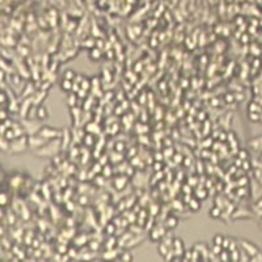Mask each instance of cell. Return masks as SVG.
Here are the masks:
<instances>
[{
    "label": "cell",
    "mask_w": 262,
    "mask_h": 262,
    "mask_svg": "<svg viewBox=\"0 0 262 262\" xmlns=\"http://www.w3.org/2000/svg\"><path fill=\"white\" fill-rule=\"evenodd\" d=\"M29 143L28 142V139H23L21 140V138H16L13 139V140H11V146H9V152L11 153H20V152H24L25 150H26V144Z\"/></svg>",
    "instance_id": "obj_1"
},
{
    "label": "cell",
    "mask_w": 262,
    "mask_h": 262,
    "mask_svg": "<svg viewBox=\"0 0 262 262\" xmlns=\"http://www.w3.org/2000/svg\"><path fill=\"white\" fill-rule=\"evenodd\" d=\"M239 248H241L242 250H245L247 253L250 255V258L253 257L254 254H257L260 252V249L255 247L254 244H252L250 241H247V240H240L239 241Z\"/></svg>",
    "instance_id": "obj_2"
},
{
    "label": "cell",
    "mask_w": 262,
    "mask_h": 262,
    "mask_svg": "<svg viewBox=\"0 0 262 262\" xmlns=\"http://www.w3.org/2000/svg\"><path fill=\"white\" fill-rule=\"evenodd\" d=\"M39 135L41 136H43L45 139H55V138H59L61 136V131L56 130V128H51L49 127V126H46V127H42L39 130Z\"/></svg>",
    "instance_id": "obj_3"
},
{
    "label": "cell",
    "mask_w": 262,
    "mask_h": 262,
    "mask_svg": "<svg viewBox=\"0 0 262 262\" xmlns=\"http://www.w3.org/2000/svg\"><path fill=\"white\" fill-rule=\"evenodd\" d=\"M172 250L174 254H184L185 252V247H184V242H182L181 239L176 237L173 239V242H172Z\"/></svg>",
    "instance_id": "obj_4"
},
{
    "label": "cell",
    "mask_w": 262,
    "mask_h": 262,
    "mask_svg": "<svg viewBox=\"0 0 262 262\" xmlns=\"http://www.w3.org/2000/svg\"><path fill=\"white\" fill-rule=\"evenodd\" d=\"M28 142H29V146L36 147V148L42 147V146H45V144L47 143V140L43 136H31V138L28 139Z\"/></svg>",
    "instance_id": "obj_5"
},
{
    "label": "cell",
    "mask_w": 262,
    "mask_h": 262,
    "mask_svg": "<svg viewBox=\"0 0 262 262\" xmlns=\"http://www.w3.org/2000/svg\"><path fill=\"white\" fill-rule=\"evenodd\" d=\"M36 115H37V118L38 119H46L47 117H49V112H47V109H46V106H43V105H39V106H37V109H36Z\"/></svg>",
    "instance_id": "obj_6"
},
{
    "label": "cell",
    "mask_w": 262,
    "mask_h": 262,
    "mask_svg": "<svg viewBox=\"0 0 262 262\" xmlns=\"http://www.w3.org/2000/svg\"><path fill=\"white\" fill-rule=\"evenodd\" d=\"M222 208H220L219 206H212L210 208V212H208V215H210V217H212V219H219L220 216H222Z\"/></svg>",
    "instance_id": "obj_7"
},
{
    "label": "cell",
    "mask_w": 262,
    "mask_h": 262,
    "mask_svg": "<svg viewBox=\"0 0 262 262\" xmlns=\"http://www.w3.org/2000/svg\"><path fill=\"white\" fill-rule=\"evenodd\" d=\"M177 224H178V219L176 216H168L166 217V220H165V226H166V228H169V229H174L176 227H177Z\"/></svg>",
    "instance_id": "obj_8"
},
{
    "label": "cell",
    "mask_w": 262,
    "mask_h": 262,
    "mask_svg": "<svg viewBox=\"0 0 262 262\" xmlns=\"http://www.w3.org/2000/svg\"><path fill=\"white\" fill-rule=\"evenodd\" d=\"M61 88L64 92H69V90L72 89V80H68V79L63 77V80L61 81Z\"/></svg>",
    "instance_id": "obj_9"
},
{
    "label": "cell",
    "mask_w": 262,
    "mask_h": 262,
    "mask_svg": "<svg viewBox=\"0 0 262 262\" xmlns=\"http://www.w3.org/2000/svg\"><path fill=\"white\" fill-rule=\"evenodd\" d=\"M160 239H161V232L157 231V229H152V231L150 232V240L151 241H160Z\"/></svg>",
    "instance_id": "obj_10"
},
{
    "label": "cell",
    "mask_w": 262,
    "mask_h": 262,
    "mask_svg": "<svg viewBox=\"0 0 262 262\" xmlns=\"http://www.w3.org/2000/svg\"><path fill=\"white\" fill-rule=\"evenodd\" d=\"M119 260H122V261H132L134 260V257H132V254L130 253V252H122L121 254H119Z\"/></svg>",
    "instance_id": "obj_11"
},
{
    "label": "cell",
    "mask_w": 262,
    "mask_h": 262,
    "mask_svg": "<svg viewBox=\"0 0 262 262\" xmlns=\"http://www.w3.org/2000/svg\"><path fill=\"white\" fill-rule=\"evenodd\" d=\"M223 241H224V236L220 235V233L215 235L212 239V244H215V245H222L223 247Z\"/></svg>",
    "instance_id": "obj_12"
},
{
    "label": "cell",
    "mask_w": 262,
    "mask_h": 262,
    "mask_svg": "<svg viewBox=\"0 0 262 262\" xmlns=\"http://www.w3.org/2000/svg\"><path fill=\"white\" fill-rule=\"evenodd\" d=\"M189 206H190V208L193 211H198L201 208V203L198 199H191L190 202H189Z\"/></svg>",
    "instance_id": "obj_13"
},
{
    "label": "cell",
    "mask_w": 262,
    "mask_h": 262,
    "mask_svg": "<svg viewBox=\"0 0 262 262\" xmlns=\"http://www.w3.org/2000/svg\"><path fill=\"white\" fill-rule=\"evenodd\" d=\"M231 261H240V248L231 250Z\"/></svg>",
    "instance_id": "obj_14"
},
{
    "label": "cell",
    "mask_w": 262,
    "mask_h": 262,
    "mask_svg": "<svg viewBox=\"0 0 262 262\" xmlns=\"http://www.w3.org/2000/svg\"><path fill=\"white\" fill-rule=\"evenodd\" d=\"M223 249H224V248L222 247V245H215V244H212V248H211V253L215 254V255H219L220 253H222Z\"/></svg>",
    "instance_id": "obj_15"
},
{
    "label": "cell",
    "mask_w": 262,
    "mask_h": 262,
    "mask_svg": "<svg viewBox=\"0 0 262 262\" xmlns=\"http://www.w3.org/2000/svg\"><path fill=\"white\" fill-rule=\"evenodd\" d=\"M191 258H193V249L185 250L184 254H182V261H191Z\"/></svg>",
    "instance_id": "obj_16"
},
{
    "label": "cell",
    "mask_w": 262,
    "mask_h": 262,
    "mask_svg": "<svg viewBox=\"0 0 262 262\" xmlns=\"http://www.w3.org/2000/svg\"><path fill=\"white\" fill-rule=\"evenodd\" d=\"M75 76H76V74H75L74 71H71V69H67V71L64 72V75H63V77L68 79V80H74Z\"/></svg>",
    "instance_id": "obj_17"
},
{
    "label": "cell",
    "mask_w": 262,
    "mask_h": 262,
    "mask_svg": "<svg viewBox=\"0 0 262 262\" xmlns=\"http://www.w3.org/2000/svg\"><path fill=\"white\" fill-rule=\"evenodd\" d=\"M249 119L253 122H258L260 121V113L257 112H249Z\"/></svg>",
    "instance_id": "obj_18"
},
{
    "label": "cell",
    "mask_w": 262,
    "mask_h": 262,
    "mask_svg": "<svg viewBox=\"0 0 262 262\" xmlns=\"http://www.w3.org/2000/svg\"><path fill=\"white\" fill-rule=\"evenodd\" d=\"M250 261L252 262H262V252L260 250L257 254H254L253 257L250 258Z\"/></svg>",
    "instance_id": "obj_19"
},
{
    "label": "cell",
    "mask_w": 262,
    "mask_h": 262,
    "mask_svg": "<svg viewBox=\"0 0 262 262\" xmlns=\"http://www.w3.org/2000/svg\"><path fill=\"white\" fill-rule=\"evenodd\" d=\"M99 53H100V51H99L97 49H96V50H92V53H90V59H96V61H97V59H100L101 54H99Z\"/></svg>",
    "instance_id": "obj_20"
},
{
    "label": "cell",
    "mask_w": 262,
    "mask_h": 262,
    "mask_svg": "<svg viewBox=\"0 0 262 262\" xmlns=\"http://www.w3.org/2000/svg\"><path fill=\"white\" fill-rule=\"evenodd\" d=\"M106 231H108L109 235H112V233L115 231V226H114L113 223H109V224H108V227H106Z\"/></svg>",
    "instance_id": "obj_21"
},
{
    "label": "cell",
    "mask_w": 262,
    "mask_h": 262,
    "mask_svg": "<svg viewBox=\"0 0 262 262\" xmlns=\"http://www.w3.org/2000/svg\"><path fill=\"white\" fill-rule=\"evenodd\" d=\"M249 112H257V113H260V108L257 106V104H250V106H249Z\"/></svg>",
    "instance_id": "obj_22"
},
{
    "label": "cell",
    "mask_w": 262,
    "mask_h": 262,
    "mask_svg": "<svg viewBox=\"0 0 262 262\" xmlns=\"http://www.w3.org/2000/svg\"><path fill=\"white\" fill-rule=\"evenodd\" d=\"M114 245H115L114 237H110V239H109V242H108V244H106V248H108V249H112L113 247H114Z\"/></svg>",
    "instance_id": "obj_23"
},
{
    "label": "cell",
    "mask_w": 262,
    "mask_h": 262,
    "mask_svg": "<svg viewBox=\"0 0 262 262\" xmlns=\"http://www.w3.org/2000/svg\"><path fill=\"white\" fill-rule=\"evenodd\" d=\"M229 242H231V239H229V237H224V241H223V248H224V249H228V247H229Z\"/></svg>",
    "instance_id": "obj_24"
},
{
    "label": "cell",
    "mask_w": 262,
    "mask_h": 262,
    "mask_svg": "<svg viewBox=\"0 0 262 262\" xmlns=\"http://www.w3.org/2000/svg\"><path fill=\"white\" fill-rule=\"evenodd\" d=\"M0 114H1V122H4V121H7V118H8V115H7V112H5V109L3 108L1 109V113H0Z\"/></svg>",
    "instance_id": "obj_25"
},
{
    "label": "cell",
    "mask_w": 262,
    "mask_h": 262,
    "mask_svg": "<svg viewBox=\"0 0 262 262\" xmlns=\"http://www.w3.org/2000/svg\"><path fill=\"white\" fill-rule=\"evenodd\" d=\"M239 155H240V159H242V160H245V159H247V156H248L247 151H244V150H242V151H240Z\"/></svg>",
    "instance_id": "obj_26"
},
{
    "label": "cell",
    "mask_w": 262,
    "mask_h": 262,
    "mask_svg": "<svg viewBox=\"0 0 262 262\" xmlns=\"http://www.w3.org/2000/svg\"><path fill=\"white\" fill-rule=\"evenodd\" d=\"M155 169L160 170V164H155Z\"/></svg>",
    "instance_id": "obj_27"
},
{
    "label": "cell",
    "mask_w": 262,
    "mask_h": 262,
    "mask_svg": "<svg viewBox=\"0 0 262 262\" xmlns=\"http://www.w3.org/2000/svg\"><path fill=\"white\" fill-rule=\"evenodd\" d=\"M227 101H233V96H231V97L227 96Z\"/></svg>",
    "instance_id": "obj_28"
}]
</instances>
